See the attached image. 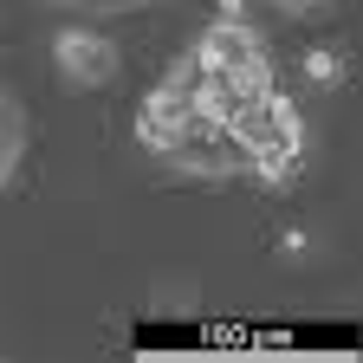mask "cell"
I'll return each instance as SVG.
<instances>
[{
	"label": "cell",
	"mask_w": 363,
	"mask_h": 363,
	"mask_svg": "<svg viewBox=\"0 0 363 363\" xmlns=\"http://www.w3.org/2000/svg\"><path fill=\"white\" fill-rule=\"evenodd\" d=\"M227 123H234V136L253 156V169H247L253 182H266V189H292V182L305 175V117H298V104L286 98L279 84L253 91Z\"/></svg>",
	"instance_id": "1"
},
{
	"label": "cell",
	"mask_w": 363,
	"mask_h": 363,
	"mask_svg": "<svg viewBox=\"0 0 363 363\" xmlns=\"http://www.w3.org/2000/svg\"><path fill=\"white\" fill-rule=\"evenodd\" d=\"M20 150H26V143H20V136H0V182H7V175H13V162H20Z\"/></svg>",
	"instance_id": "9"
},
{
	"label": "cell",
	"mask_w": 363,
	"mask_h": 363,
	"mask_svg": "<svg viewBox=\"0 0 363 363\" xmlns=\"http://www.w3.org/2000/svg\"><path fill=\"white\" fill-rule=\"evenodd\" d=\"M52 59H59V72H65L78 91H104V84L117 78V45H111L98 26H65V33L52 39Z\"/></svg>",
	"instance_id": "4"
},
{
	"label": "cell",
	"mask_w": 363,
	"mask_h": 363,
	"mask_svg": "<svg viewBox=\"0 0 363 363\" xmlns=\"http://www.w3.org/2000/svg\"><path fill=\"white\" fill-rule=\"evenodd\" d=\"M195 52L214 65V72H227L247 98L253 91H272V59H266V39L247 26V20H208V33L195 39Z\"/></svg>",
	"instance_id": "3"
},
{
	"label": "cell",
	"mask_w": 363,
	"mask_h": 363,
	"mask_svg": "<svg viewBox=\"0 0 363 363\" xmlns=\"http://www.w3.org/2000/svg\"><path fill=\"white\" fill-rule=\"evenodd\" d=\"M65 7H84V13H130V7H143V0H65Z\"/></svg>",
	"instance_id": "7"
},
{
	"label": "cell",
	"mask_w": 363,
	"mask_h": 363,
	"mask_svg": "<svg viewBox=\"0 0 363 363\" xmlns=\"http://www.w3.org/2000/svg\"><path fill=\"white\" fill-rule=\"evenodd\" d=\"M150 156L169 162V169H182V175H214V182L253 169V156H247V143L234 136V123H227V117H208V111H195V117H182L175 130H162L156 143H150Z\"/></svg>",
	"instance_id": "2"
},
{
	"label": "cell",
	"mask_w": 363,
	"mask_h": 363,
	"mask_svg": "<svg viewBox=\"0 0 363 363\" xmlns=\"http://www.w3.org/2000/svg\"><path fill=\"white\" fill-rule=\"evenodd\" d=\"M214 20H247V0H214Z\"/></svg>",
	"instance_id": "10"
},
{
	"label": "cell",
	"mask_w": 363,
	"mask_h": 363,
	"mask_svg": "<svg viewBox=\"0 0 363 363\" xmlns=\"http://www.w3.org/2000/svg\"><path fill=\"white\" fill-rule=\"evenodd\" d=\"M272 7H279V13H292V20H305V13H325L331 0H272Z\"/></svg>",
	"instance_id": "8"
},
{
	"label": "cell",
	"mask_w": 363,
	"mask_h": 363,
	"mask_svg": "<svg viewBox=\"0 0 363 363\" xmlns=\"http://www.w3.org/2000/svg\"><path fill=\"white\" fill-rule=\"evenodd\" d=\"M298 65H305V78H311L318 91H337V84H344V72H350V65H344V45H311Z\"/></svg>",
	"instance_id": "5"
},
{
	"label": "cell",
	"mask_w": 363,
	"mask_h": 363,
	"mask_svg": "<svg viewBox=\"0 0 363 363\" xmlns=\"http://www.w3.org/2000/svg\"><path fill=\"white\" fill-rule=\"evenodd\" d=\"M272 253H279V259H305L311 253V227H279V234H272Z\"/></svg>",
	"instance_id": "6"
}]
</instances>
